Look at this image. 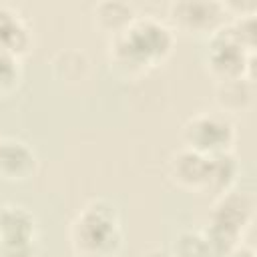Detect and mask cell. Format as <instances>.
<instances>
[{
    "mask_svg": "<svg viewBox=\"0 0 257 257\" xmlns=\"http://www.w3.org/2000/svg\"><path fill=\"white\" fill-rule=\"evenodd\" d=\"M235 141H237V131L233 120L221 114L219 110L195 112L181 126L183 147L205 157L233 151Z\"/></svg>",
    "mask_w": 257,
    "mask_h": 257,
    "instance_id": "277c9868",
    "label": "cell"
},
{
    "mask_svg": "<svg viewBox=\"0 0 257 257\" xmlns=\"http://www.w3.org/2000/svg\"><path fill=\"white\" fill-rule=\"evenodd\" d=\"M122 239L120 215L106 199L88 201L68 227L70 249L76 257H116Z\"/></svg>",
    "mask_w": 257,
    "mask_h": 257,
    "instance_id": "7a4b0ae2",
    "label": "cell"
},
{
    "mask_svg": "<svg viewBox=\"0 0 257 257\" xmlns=\"http://www.w3.org/2000/svg\"><path fill=\"white\" fill-rule=\"evenodd\" d=\"M173 44L175 34L169 24L151 14L137 16L122 32L108 38V62L118 74L135 78L161 64Z\"/></svg>",
    "mask_w": 257,
    "mask_h": 257,
    "instance_id": "6da1fadb",
    "label": "cell"
},
{
    "mask_svg": "<svg viewBox=\"0 0 257 257\" xmlns=\"http://www.w3.org/2000/svg\"><path fill=\"white\" fill-rule=\"evenodd\" d=\"M32 46V28L10 4H0V48L24 56Z\"/></svg>",
    "mask_w": 257,
    "mask_h": 257,
    "instance_id": "8fae6325",
    "label": "cell"
},
{
    "mask_svg": "<svg viewBox=\"0 0 257 257\" xmlns=\"http://www.w3.org/2000/svg\"><path fill=\"white\" fill-rule=\"evenodd\" d=\"M207 167L209 159L199 155L191 149H177L167 163V177L169 181L187 193H205L207 185Z\"/></svg>",
    "mask_w": 257,
    "mask_h": 257,
    "instance_id": "ba28073f",
    "label": "cell"
},
{
    "mask_svg": "<svg viewBox=\"0 0 257 257\" xmlns=\"http://www.w3.org/2000/svg\"><path fill=\"white\" fill-rule=\"evenodd\" d=\"M169 20L183 34L209 38L227 24L229 14L217 0H175L169 4Z\"/></svg>",
    "mask_w": 257,
    "mask_h": 257,
    "instance_id": "8992f818",
    "label": "cell"
},
{
    "mask_svg": "<svg viewBox=\"0 0 257 257\" xmlns=\"http://www.w3.org/2000/svg\"><path fill=\"white\" fill-rule=\"evenodd\" d=\"M171 257H213L203 231H183L177 235Z\"/></svg>",
    "mask_w": 257,
    "mask_h": 257,
    "instance_id": "5bb4252c",
    "label": "cell"
},
{
    "mask_svg": "<svg viewBox=\"0 0 257 257\" xmlns=\"http://www.w3.org/2000/svg\"><path fill=\"white\" fill-rule=\"evenodd\" d=\"M135 18H137V12L133 4L120 2V0H104V2L94 4L92 8L94 26L102 30L104 34H108V38L122 32Z\"/></svg>",
    "mask_w": 257,
    "mask_h": 257,
    "instance_id": "4fadbf2b",
    "label": "cell"
},
{
    "mask_svg": "<svg viewBox=\"0 0 257 257\" xmlns=\"http://www.w3.org/2000/svg\"><path fill=\"white\" fill-rule=\"evenodd\" d=\"M255 201L249 193L227 191L219 195L209 213V225L203 231L213 257H225L233 247L243 243V235L253 223Z\"/></svg>",
    "mask_w": 257,
    "mask_h": 257,
    "instance_id": "3957f363",
    "label": "cell"
},
{
    "mask_svg": "<svg viewBox=\"0 0 257 257\" xmlns=\"http://www.w3.org/2000/svg\"><path fill=\"white\" fill-rule=\"evenodd\" d=\"M207 159H209V167H207L205 193L219 197V195L231 191L239 177V171H241V165H239V159L235 157V153L225 151V153L211 155Z\"/></svg>",
    "mask_w": 257,
    "mask_h": 257,
    "instance_id": "7c38bea8",
    "label": "cell"
},
{
    "mask_svg": "<svg viewBox=\"0 0 257 257\" xmlns=\"http://www.w3.org/2000/svg\"><path fill=\"white\" fill-rule=\"evenodd\" d=\"M253 60H255V54L247 52L229 34L225 26L207 38L205 66H207V72L217 82L239 78V76L253 78Z\"/></svg>",
    "mask_w": 257,
    "mask_h": 257,
    "instance_id": "5b68a950",
    "label": "cell"
},
{
    "mask_svg": "<svg viewBox=\"0 0 257 257\" xmlns=\"http://www.w3.org/2000/svg\"><path fill=\"white\" fill-rule=\"evenodd\" d=\"M36 217L26 207H0V257H36Z\"/></svg>",
    "mask_w": 257,
    "mask_h": 257,
    "instance_id": "52a82bcc",
    "label": "cell"
},
{
    "mask_svg": "<svg viewBox=\"0 0 257 257\" xmlns=\"http://www.w3.org/2000/svg\"><path fill=\"white\" fill-rule=\"evenodd\" d=\"M255 100V80L247 76L221 80L215 84V104L221 114H243L253 106Z\"/></svg>",
    "mask_w": 257,
    "mask_h": 257,
    "instance_id": "30bf717a",
    "label": "cell"
},
{
    "mask_svg": "<svg viewBox=\"0 0 257 257\" xmlns=\"http://www.w3.org/2000/svg\"><path fill=\"white\" fill-rule=\"evenodd\" d=\"M141 257H171V255H169V253H165V251H161V249H151V251L143 253Z\"/></svg>",
    "mask_w": 257,
    "mask_h": 257,
    "instance_id": "ac0fdd59",
    "label": "cell"
},
{
    "mask_svg": "<svg viewBox=\"0 0 257 257\" xmlns=\"http://www.w3.org/2000/svg\"><path fill=\"white\" fill-rule=\"evenodd\" d=\"M20 80H22L20 56L0 48V96L16 90Z\"/></svg>",
    "mask_w": 257,
    "mask_h": 257,
    "instance_id": "2e32d148",
    "label": "cell"
},
{
    "mask_svg": "<svg viewBox=\"0 0 257 257\" xmlns=\"http://www.w3.org/2000/svg\"><path fill=\"white\" fill-rule=\"evenodd\" d=\"M225 28L229 30V34L251 54H255V46H257V22H255V14H243V16H233L229 18V22L225 24Z\"/></svg>",
    "mask_w": 257,
    "mask_h": 257,
    "instance_id": "9a60e30c",
    "label": "cell"
},
{
    "mask_svg": "<svg viewBox=\"0 0 257 257\" xmlns=\"http://www.w3.org/2000/svg\"><path fill=\"white\" fill-rule=\"evenodd\" d=\"M38 169V157L32 147L16 137L0 139V181L22 183L34 177Z\"/></svg>",
    "mask_w": 257,
    "mask_h": 257,
    "instance_id": "9c48e42d",
    "label": "cell"
},
{
    "mask_svg": "<svg viewBox=\"0 0 257 257\" xmlns=\"http://www.w3.org/2000/svg\"><path fill=\"white\" fill-rule=\"evenodd\" d=\"M225 257H255V249L245 245V243H239L237 247H233Z\"/></svg>",
    "mask_w": 257,
    "mask_h": 257,
    "instance_id": "e0dca14e",
    "label": "cell"
}]
</instances>
